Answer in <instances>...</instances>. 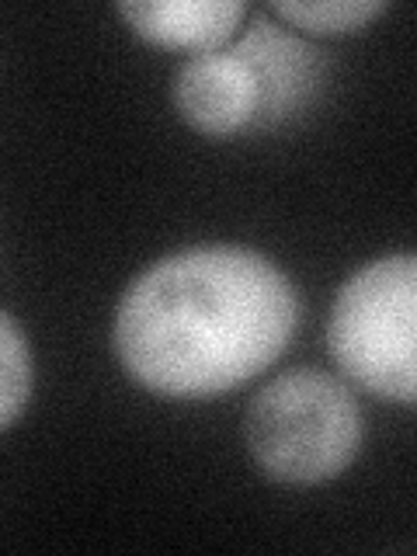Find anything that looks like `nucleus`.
Listing matches in <instances>:
<instances>
[{"mask_svg":"<svg viewBox=\"0 0 417 556\" xmlns=\"http://www.w3.org/2000/svg\"><path fill=\"white\" fill-rule=\"evenodd\" d=\"M295 327L300 295L275 261L208 243L132 278L115 313V352L143 390L208 400L278 362Z\"/></svg>","mask_w":417,"mask_h":556,"instance_id":"obj_1","label":"nucleus"},{"mask_svg":"<svg viewBox=\"0 0 417 556\" xmlns=\"http://www.w3.org/2000/svg\"><path fill=\"white\" fill-rule=\"evenodd\" d=\"M243 439L271 480L313 486L355 463L365 421L341 379L324 369H289L251 400Z\"/></svg>","mask_w":417,"mask_h":556,"instance_id":"obj_2","label":"nucleus"},{"mask_svg":"<svg viewBox=\"0 0 417 556\" xmlns=\"http://www.w3.org/2000/svg\"><path fill=\"white\" fill-rule=\"evenodd\" d=\"M417 261L390 254L358 268L330 309L327 341L341 372L372 396H417Z\"/></svg>","mask_w":417,"mask_h":556,"instance_id":"obj_3","label":"nucleus"},{"mask_svg":"<svg viewBox=\"0 0 417 556\" xmlns=\"http://www.w3.org/2000/svg\"><path fill=\"white\" fill-rule=\"evenodd\" d=\"M174 104L202 136H237L257 126L261 87L237 49L191 56L174 80Z\"/></svg>","mask_w":417,"mask_h":556,"instance_id":"obj_4","label":"nucleus"},{"mask_svg":"<svg viewBox=\"0 0 417 556\" xmlns=\"http://www.w3.org/2000/svg\"><path fill=\"white\" fill-rule=\"evenodd\" d=\"M233 49L254 70L261 87V115L254 129L286 126L317 98L324 84V56L309 42L271 25L268 17H254Z\"/></svg>","mask_w":417,"mask_h":556,"instance_id":"obj_5","label":"nucleus"},{"mask_svg":"<svg viewBox=\"0 0 417 556\" xmlns=\"http://www.w3.org/2000/svg\"><path fill=\"white\" fill-rule=\"evenodd\" d=\"M118 14L139 39L199 56L230 42L248 8L237 0H126Z\"/></svg>","mask_w":417,"mask_h":556,"instance_id":"obj_6","label":"nucleus"},{"mask_svg":"<svg viewBox=\"0 0 417 556\" xmlns=\"http://www.w3.org/2000/svg\"><path fill=\"white\" fill-rule=\"evenodd\" d=\"M31 382L35 365L25 330L8 309H0V431L11 428L28 407Z\"/></svg>","mask_w":417,"mask_h":556,"instance_id":"obj_7","label":"nucleus"},{"mask_svg":"<svg viewBox=\"0 0 417 556\" xmlns=\"http://www.w3.org/2000/svg\"><path fill=\"white\" fill-rule=\"evenodd\" d=\"M271 11L278 17H286L292 28H306L317 35H344V31H358L387 11V4L379 0H317V4H306V0H275Z\"/></svg>","mask_w":417,"mask_h":556,"instance_id":"obj_8","label":"nucleus"}]
</instances>
